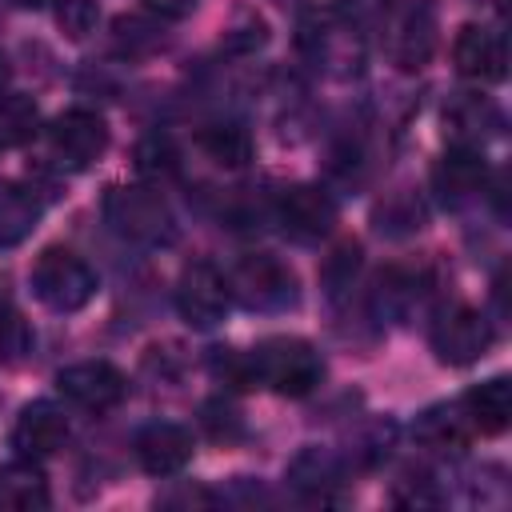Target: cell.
I'll use <instances>...</instances> for the list:
<instances>
[{"mask_svg": "<svg viewBox=\"0 0 512 512\" xmlns=\"http://www.w3.org/2000/svg\"><path fill=\"white\" fill-rule=\"evenodd\" d=\"M244 376H248V388H272L280 396H308L320 384L324 364L308 340L272 336V340H260L252 352H244Z\"/></svg>", "mask_w": 512, "mask_h": 512, "instance_id": "cell-1", "label": "cell"}, {"mask_svg": "<svg viewBox=\"0 0 512 512\" xmlns=\"http://www.w3.org/2000/svg\"><path fill=\"white\" fill-rule=\"evenodd\" d=\"M32 296L52 312H80L96 296V272L72 248H44L28 272Z\"/></svg>", "mask_w": 512, "mask_h": 512, "instance_id": "cell-2", "label": "cell"}, {"mask_svg": "<svg viewBox=\"0 0 512 512\" xmlns=\"http://www.w3.org/2000/svg\"><path fill=\"white\" fill-rule=\"evenodd\" d=\"M104 220L132 244H172L176 216L156 188H112L104 196Z\"/></svg>", "mask_w": 512, "mask_h": 512, "instance_id": "cell-3", "label": "cell"}, {"mask_svg": "<svg viewBox=\"0 0 512 512\" xmlns=\"http://www.w3.org/2000/svg\"><path fill=\"white\" fill-rule=\"evenodd\" d=\"M428 340H432L436 360H444V364H452V368H464V364H476V360L492 348L496 332H492V324H488V316H484L480 308L452 304V308H444V312L432 320Z\"/></svg>", "mask_w": 512, "mask_h": 512, "instance_id": "cell-4", "label": "cell"}, {"mask_svg": "<svg viewBox=\"0 0 512 512\" xmlns=\"http://www.w3.org/2000/svg\"><path fill=\"white\" fill-rule=\"evenodd\" d=\"M228 288H232L248 308H260V312H276V308L296 304V276H292V268H288L280 256H268V252L244 256V260L232 268Z\"/></svg>", "mask_w": 512, "mask_h": 512, "instance_id": "cell-5", "label": "cell"}, {"mask_svg": "<svg viewBox=\"0 0 512 512\" xmlns=\"http://www.w3.org/2000/svg\"><path fill=\"white\" fill-rule=\"evenodd\" d=\"M232 304V288H228V276L208 264V260H192L180 280H176V312L192 324V328H212L224 320Z\"/></svg>", "mask_w": 512, "mask_h": 512, "instance_id": "cell-6", "label": "cell"}, {"mask_svg": "<svg viewBox=\"0 0 512 512\" xmlns=\"http://www.w3.org/2000/svg\"><path fill=\"white\" fill-rule=\"evenodd\" d=\"M56 388L68 404L84 408V412H112L124 396H128V380L116 364L108 360H76L68 368L56 372Z\"/></svg>", "mask_w": 512, "mask_h": 512, "instance_id": "cell-7", "label": "cell"}, {"mask_svg": "<svg viewBox=\"0 0 512 512\" xmlns=\"http://www.w3.org/2000/svg\"><path fill=\"white\" fill-rule=\"evenodd\" d=\"M48 144H52V156L64 168L84 172V168H92L108 152V124L96 112H88V108H68V112H60L52 120Z\"/></svg>", "mask_w": 512, "mask_h": 512, "instance_id": "cell-8", "label": "cell"}, {"mask_svg": "<svg viewBox=\"0 0 512 512\" xmlns=\"http://www.w3.org/2000/svg\"><path fill=\"white\" fill-rule=\"evenodd\" d=\"M436 4L432 0H408L396 20H392V36H388V56L400 72H420L432 52H436Z\"/></svg>", "mask_w": 512, "mask_h": 512, "instance_id": "cell-9", "label": "cell"}, {"mask_svg": "<svg viewBox=\"0 0 512 512\" xmlns=\"http://www.w3.org/2000/svg\"><path fill=\"white\" fill-rule=\"evenodd\" d=\"M276 220L296 240H320L336 224V200L316 184H292L276 200Z\"/></svg>", "mask_w": 512, "mask_h": 512, "instance_id": "cell-10", "label": "cell"}, {"mask_svg": "<svg viewBox=\"0 0 512 512\" xmlns=\"http://www.w3.org/2000/svg\"><path fill=\"white\" fill-rule=\"evenodd\" d=\"M452 60H456V72L468 76V80H480V84H496L504 80L508 72V48H504V36L484 28V24H464L452 40Z\"/></svg>", "mask_w": 512, "mask_h": 512, "instance_id": "cell-11", "label": "cell"}, {"mask_svg": "<svg viewBox=\"0 0 512 512\" xmlns=\"http://www.w3.org/2000/svg\"><path fill=\"white\" fill-rule=\"evenodd\" d=\"M136 460L152 476H176L192 460V432L180 428V424L156 420V424L140 428V436H136Z\"/></svg>", "mask_w": 512, "mask_h": 512, "instance_id": "cell-12", "label": "cell"}, {"mask_svg": "<svg viewBox=\"0 0 512 512\" xmlns=\"http://www.w3.org/2000/svg\"><path fill=\"white\" fill-rule=\"evenodd\" d=\"M484 180H488V160H484V152H480V148H464V144H452V148L436 160V168H432V188H436V196L448 200V204H460V200L476 196V192L484 188Z\"/></svg>", "mask_w": 512, "mask_h": 512, "instance_id": "cell-13", "label": "cell"}, {"mask_svg": "<svg viewBox=\"0 0 512 512\" xmlns=\"http://www.w3.org/2000/svg\"><path fill=\"white\" fill-rule=\"evenodd\" d=\"M68 440V420L56 404H28L20 416H16V428H12V448L28 460H40V456H52L60 452Z\"/></svg>", "mask_w": 512, "mask_h": 512, "instance_id": "cell-14", "label": "cell"}, {"mask_svg": "<svg viewBox=\"0 0 512 512\" xmlns=\"http://www.w3.org/2000/svg\"><path fill=\"white\" fill-rule=\"evenodd\" d=\"M460 408H464L472 432L500 436L512 424V384H508V376H492V380L468 388L460 396Z\"/></svg>", "mask_w": 512, "mask_h": 512, "instance_id": "cell-15", "label": "cell"}, {"mask_svg": "<svg viewBox=\"0 0 512 512\" xmlns=\"http://www.w3.org/2000/svg\"><path fill=\"white\" fill-rule=\"evenodd\" d=\"M444 128L452 132V144H464V148H480L488 136L500 132V112L488 96H456L448 108H444Z\"/></svg>", "mask_w": 512, "mask_h": 512, "instance_id": "cell-16", "label": "cell"}, {"mask_svg": "<svg viewBox=\"0 0 512 512\" xmlns=\"http://www.w3.org/2000/svg\"><path fill=\"white\" fill-rule=\"evenodd\" d=\"M0 508H48V480L36 468V460L20 456L0 464Z\"/></svg>", "mask_w": 512, "mask_h": 512, "instance_id": "cell-17", "label": "cell"}, {"mask_svg": "<svg viewBox=\"0 0 512 512\" xmlns=\"http://www.w3.org/2000/svg\"><path fill=\"white\" fill-rule=\"evenodd\" d=\"M200 152L220 168H244L252 160V136L244 124H204L196 136Z\"/></svg>", "mask_w": 512, "mask_h": 512, "instance_id": "cell-18", "label": "cell"}, {"mask_svg": "<svg viewBox=\"0 0 512 512\" xmlns=\"http://www.w3.org/2000/svg\"><path fill=\"white\" fill-rule=\"evenodd\" d=\"M40 220V200L20 184H0V248L20 244Z\"/></svg>", "mask_w": 512, "mask_h": 512, "instance_id": "cell-19", "label": "cell"}, {"mask_svg": "<svg viewBox=\"0 0 512 512\" xmlns=\"http://www.w3.org/2000/svg\"><path fill=\"white\" fill-rule=\"evenodd\" d=\"M468 436H476V432H472L460 400L456 404H436V408L420 412V420H416V440H424L432 448H460Z\"/></svg>", "mask_w": 512, "mask_h": 512, "instance_id": "cell-20", "label": "cell"}, {"mask_svg": "<svg viewBox=\"0 0 512 512\" xmlns=\"http://www.w3.org/2000/svg\"><path fill=\"white\" fill-rule=\"evenodd\" d=\"M288 480H292L300 492H308V496H324L332 484H340V460H336L332 452H324V448H304V452L292 460Z\"/></svg>", "mask_w": 512, "mask_h": 512, "instance_id": "cell-21", "label": "cell"}, {"mask_svg": "<svg viewBox=\"0 0 512 512\" xmlns=\"http://www.w3.org/2000/svg\"><path fill=\"white\" fill-rule=\"evenodd\" d=\"M36 128H40V108L32 96H20V92L0 96V152L28 144Z\"/></svg>", "mask_w": 512, "mask_h": 512, "instance_id": "cell-22", "label": "cell"}, {"mask_svg": "<svg viewBox=\"0 0 512 512\" xmlns=\"http://www.w3.org/2000/svg\"><path fill=\"white\" fill-rule=\"evenodd\" d=\"M136 172L144 180H168L180 172V148L168 132H152L136 144Z\"/></svg>", "mask_w": 512, "mask_h": 512, "instance_id": "cell-23", "label": "cell"}, {"mask_svg": "<svg viewBox=\"0 0 512 512\" xmlns=\"http://www.w3.org/2000/svg\"><path fill=\"white\" fill-rule=\"evenodd\" d=\"M336 16L344 20V28L352 32H372L392 16V0H332Z\"/></svg>", "mask_w": 512, "mask_h": 512, "instance_id": "cell-24", "label": "cell"}, {"mask_svg": "<svg viewBox=\"0 0 512 512\" xmlns=\"http://www.w3.org/2000/svg\"><path fill=\"white\" fill-rule=\"evenodd\" d=\"M32 344V332H28V320L12 308V304H0V364H12L28 352Z\"/></svg>", "mask_w": 512, "mask_h": 512, "instance_id": "cell-25", "label": "cell"}, {"mask_svg": "<svg viewBox=\"0 0 512 512\" xmlns=\"http://www.w3.org/2000/svg\"><path fill=\"white\" fill-rule=\"evenodd\" d=\"M56 24H60L64 36L84 40V36L96 32V24H100V8H96V0H64L60 12H56Z\"/></svg>", "mask_w": 512, "mask_h": 512, "instance_id": "cell-26", "label": "cell"}, {"mask_svg": "<svg viewBox=\"0 0 512 512\" xmlns=\"http://www.w3.org/2000/svg\"><path fill=\"white\" fill-rule=\"evenodd\" d=\"M156 44H160L156 24H144V20H136V16H120V20H116V48H120V52L144 56V52H152Z\"/></svg>", "mask_w": 512, "mask_h": 512, "instance_id": "cell-27", "label": "cell"}, {"mask_svg": "<svg viewBox=\"0 0 512 512\" xmlns=\"http://www.w3.org/2000/svg\"><path fill=\"white\" fill-rule=\"evenodd\" d=\"M356 268H360V244H352V240H348V244H340V248L324 260L320 276H324L328 292H340V288H348V284H352Z\"/></svg>", "mask_w": 512, "mask_h": 512, "instance_id": "cell-28", "label": "cell"}, {"mask_svg": "<svg viewBox=\"0 0 512 512\" xmlns=\"http://www.w3.org/2000/svg\"><path fill=\"white\" fill-rule=\"evenodd\" d=\"M204 428L212 432V440H236L240 436V412L212 400V404H204Z\"/></svg>", "mask_w": 512, "mask_h": 512, "instance_id": "cell-29", "label": "cell"}, {"mask_svg": "<svg viewBox=\"0 0 512 512\" xmlns=\"http://www.w3.org/2000/svg\"><path fill=\"white\" fill-rule=\"evenodd\" d=\"M144 8L156 12L160 20H184L196 8V0H144Z\"/></svg>", "mask_w": 512, "mask_h": 512, "instance_id": "cell-30", "label": "cell"}, {"mask_svg": "<svg viewBox=\"0 0 512 512\" xmlns=\"http://www.w3.org/2000/svg\"><path fill=\"white\" fill-rule=\"evenodd\" d=\"M12 8H48L52 0H8Z\"/></svg>", "mask_w": 512, "mask_h": 512, "instance_id": "cell-31", "label": "cell"}, {"mask_svg": "<svg viewBox=\"0 0 512 512\" xmlns=\"http://www.w3.org/2000/svg\"><path fill=\"white\" fill-rule=\"evenodd\" d=\"M8 76H12V72H8V60L0 56V96H4V88H8Z\"/></svg>", "mask_w": 512, "mask_h": 512, "instance_id": "cell-32", "label": "cell"}]
</instances>
